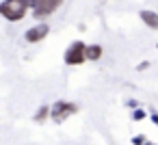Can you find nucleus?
Listing matches in <instances>:
<instances>
[{
	"mask_svg": "<svg viewBox=\"0 0 158 145\" xmlns=\"http://www.w3.org/2000/svg\"><path fill=\"white\" fill-rule=\"evenodd\" d=\"M152 121H154V123L158 126V113H152Z\"/></svg>",
	"mask_w": 158,
	"mask_h": 145,
	"instance_id": "14",
	"label": "nucleus"
},
{
	"mask_svg": "<svg viewBox=\"0 0 158 145\" xmlns=\"http://www.w3.org/2000/svg\"><path fill=\"white\" fill-rule=\"evenodd\" d=\"M80 108L78 104L74 102H67V100H56L52 106H50V119L56 121V123H63L65 119H69L72 115H76Z\"/></svg>",
	"mask_w": 158,
	"mask_h": 145,
	"instance_id": "2",
	"label": "nucleus"
},
{
	"mask_svg": "<svg viewBox=\"0 0 158 145\" xmlns=\"http://www.w3.org/2000/svg\"><path fill=\"white\" fill-rule=\"evenodd\" d=\"M65 63L67 65H82L87 61V44L85 41H74L67 50H65Z\"/></svg>",
	"mask_w": 158,
	"mask_h": 145,
	"instance_id": "3",
	"label": "nucleus"
},
{
	"mask_svg": "<svg viewBox=\"0 0 158 145\" xmlns=\"http://www.w3.org/2000/svg\"><path fill=\"white\" fill-rule=\"evenodd\" d=\"M156 50H158V44H156Z\"/></svg>",
	"mask_w": 158,
	"mask_h": 145,
	"instance_id": "16",
	"label": "nucleus"
},
{
	"mask_svg": "<svg viewBox=\"0 0 158 145\" xmlns=\"http://www.w3.org/2000/svg\"><path fill=\"white\" fill-rule=\"evenodd\" d=\"M102 54H104V50H102L100 44H91V46H87V61H100Z\"/></svg>",
	"mask_w": 158,
	"mask_h": 145,
	"instance_id": "7",
	"label": "nucleus"
},
{
	"mask_svg": "<svg viewBox=\"0 0 158 145\" xmlns=\"http://www.w3.org/2000/svg\"><path fill=\"white\" fill-rule=\"evenodd\" d=\"M139 18L143 20V24H145L147 28H152V31H158V13H154V11H147V9H143V11L139 13Z\"/></svg>",
	"mask_w": 158,
	"mask_h": 145,
	"instance_id": "6",
	"label": "nucleus"
},
{
	"mask_svg": "<svg viewBox=\"0 0 158 145\" xmlns=\"http://www.w3.org/2000/svg\"><path fill=\"white\" fill-rule=\"evenodd\" d=\"M26 5H28V9H35L39 5V0H26Z\"/></svg>",
	"mask_w": 158,
	"mask_h": 145,
	"instance_id": "12",
	"label": "nucleus"
},
{
	"mask_svg": "<svg viewBox=\"0 0 158 145\" xmlns=\"http://www.w3.org/2000/svg\"><path fill=\"white\" fill-rule=\"evenodd\" d=\"M28 5L26 0H2L0 2V15H2L7 22H20L26 18Z\"/></svg>",
	"mask_w": 158,
	"mask_h": 145,
	"instance_id": "1",
	"label": "nucleus"
},
{
	"mask_svg": "<svg viewBox=\"0 0 158 145\" xmlns=\"http://www.w3.org/2000/svg\"><path fill=\"white\" fill-rule=\"evenodd\" d=\"M147 67H149V61H141V63L136 65V72H145Z\"/></svg>",
	"mask_w": 158,
	"mask_h": 145,
	"instance_id": "10",
	"label": "nucleus"
},
{
	"mask_svg": "<svg viewBox=\"0 0 158 145\" xmlns=\"http://www.w3.org/2000/svg\"><path fill=\"white\" fill-rule=\"evenodd\" d=\"M145 145H152V143H145Z\"/></svg>",
	"mask_w": 158,
	"mask_h": 145,
	"instance_id": "15",
	"label": "nucleus"
},
{
	"mask_svg": "<svg viewBox=\"0 0 158 145\" xmlns=\"http://www.w3.org/2000/svg\"><path fill=\"white\" fill-rule=\"evenodd\" d=\"M48 33H50V26L41 22V24H37V26L28 28V31H26V35H24V39H26L28 44H37V41H41V39H46V37H48Z\"/></svg>",
	"mask_w": 158,
	"mask_h": 145,
	"instance_id": "5",
	"label": "nucleus"
},
{
	"mask_svg": "<svg viewBox=\"0 0 158 145\" xmlns=\"http://www.w3.org/2000/svg\"><path fill=\"white\" fill-rule=\"evenodd\" d=\"M143 117H145V110H141V108H136V110H134V119H136V121H141Z\"/></svg>",
	"mask_w": 158,
	"mask_h": 145,
	"instance_id": "11",
	"label": "nucleus"
},
{
	"mask_svg": "<svg viewBox=\"0 0 158 145\" xmlns=\"http://www.w3.org/2000/svg\"><path fill=\"white\" fill-rule=\"evenodd\" d=\"M61 2H63V0H39V5L33 9V18H35V20H46V18H50V15L61 7Z\"/></svg>",
	"mask_w": 158,
	"mask_h": 145,
	"instance_id": "4",
	"label": "nucleus"
},
{
	"mask_svg": "<svg viewBox=\"0 0 158 145\" xmlns=\"http://www.w3.org/2000/svg\"><path fill=\"white\" fill-rule=\"evenodd\" d=\"M145 143H147V139H145L143 134H139V136L132 139V145H145Z\"/></svg>",
	"mask_w": 158,
	"mask_h": 145,
	"instance_id": "9",
	"label": "nucleus"
},
{
	"mask_svg": "<svg viewBox=\"0 0 158 145\" xmlns=\"http://www.w3.org/2000/svg\"><path fill=\"white\" fill-rule=\"evenodd\" d=\"M33 119H35V123L48 121V119H50V104H41V106L37 108V113L33 115Z\"/></svg>",
	"mask_w": 158,
	"mask_h": 145,
	"instance_id": "8",
	"label": "nucleus"
},
{
	"mask_svg": "<svg viewBox=\"0 0 158 145\" xmlns=\"http://www.w3.org/2000/svg\"><path fill=\"white\" fill-rule=\"evenodd\" d=\"M128 106H130V108H139V102H134V100H130V102H128Z\"/></svg>",
	"mask_w": 158,
	"mask_h": 145,
	"instance_id": "13",
	"label": "nucleus"
}]
</instances>
